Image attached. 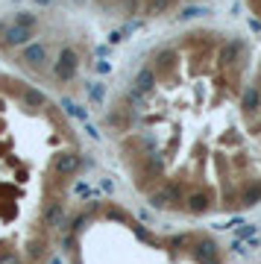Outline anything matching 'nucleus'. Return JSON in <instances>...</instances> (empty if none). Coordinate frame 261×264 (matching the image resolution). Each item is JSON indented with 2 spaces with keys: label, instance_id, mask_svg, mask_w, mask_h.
<instances>
[{
  "label": "nucleus",
  "instance_id": "f257e3e1",
  "mask_svg": "<svg viewBox=\"0 0 261 264\" xmlns=\"http://www.w3.org/2000/svg\"><path fill=\"white\" fill-rule=\"evenodd\" d=\"M153 206L156 209H185V194L176 182H164L156 194H153Z\"/></svg>",
  "mask_w": 261,
  "mask_h": 264
},
{
  "label": "nucleus",
  "instance_id": "f03ea898",
  "mask_svg": "<svg viewBox=\"0 0 261 264\" xmlns=\"http://www.w3.org/2000/svg\"><path fill=\"white\" fill-rule=\"evenodd\" d=\"M214 206V194L206 191V188H197V191L185 194V209L191 211V214H203V211H209Z\"/></svg>",
  "mask_w": 261,
  "mask_h": 264
},
{
  "label": "nucleus",
  "instance_id": "7ed1b4c3",
  "mask_svg": "<svg viewBox=\"0 0 261 264\" xmlns=\"http://www.w3.org/2000/svg\"><path fill=\"white\" fill-rule=\"evenodd\" d=\"M76 167H79V158L73 156V153H62V156H56V161H53L56 176H70V173H76Z\"/></svg>",
  "mask_w": 261,
  "mask_h": 264
},
{
  "label": "nucleus",
  "instance_id": "20e7f679",
  "mask_svg": "<svg viewBox=\"0 0 261 264\" xmlns=\"http://www.w3.org/2000/svg\"><path fill=\"white\" fill-rule=\"evenodd\" d=\"M153 85H156V70L153 68H141L138 76H135V91L147 94V91H153Z\"/></svg>",
  "mask_w": 261,
  "mask_h": 264
},
{
  "label": "nucleus",
  "instance_id": "39448f33",
  "mask_svg": "<svg viewBox=\"0 0 261 264\" xmlns=\"http://www.w3.org/2000/svg\"><path fill=\"white\" fill-rule=\"evenodd\" d=\"M261 200V185L258 182H246L241 197H238V206H252V203H258Z\"/></svg>",
  "mask_w": 261,
  "mask_h": 264
},
{
  "label": "nucleus",
  "instance_id": "423d86ee",
  "mask_svg": "<svg viewBox=\"0 0 261 264\" xmlns=\"http://www.w3.org/2000/svg\"><path fill=\"white\" fill-rule=\"evenodd\" d=\"M44 252H47V241H41V238H33V241L27 244V261H38Z\"/></svg>",
  "mask_w": 261,
  "mask_h": 264
}]
</instances>
